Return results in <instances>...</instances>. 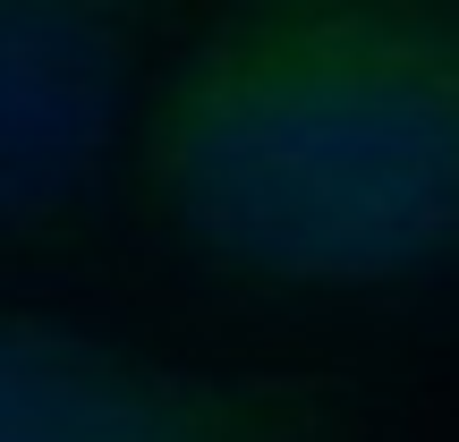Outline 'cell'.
Wrapping results in <instances>:
<instances>
[{"instance_id":"2","label":"cell","mask_w":459,"mask_h":442,"mask_svg":"<svg viewBox=\"0 0 459 442\" xmlns=\"http://www.w3.org/2000/svg\"><path fill=\"white\" fill-rule=\"evenodd\" d=\"M0 442H392L375 392L221 366L0 298Z\"/></svg>"},{"instance_id":"1","label":"cell","mask_w":459,"mask_h":442,"mask_svg":"<svg viewBox=\"0 0 459 442\" xmlns=\"http://www.w3.org/2000/svg\"><path fill=\"white\" fill-rule=\"evenodd\" d=\"M119 196L170 273L238 307L459 298V0H204Z\"/></svg>"},{"instance_id":"3","label":"cell","mask_w":459,"mask_h":442,"mask_svg":"<svg viewBox=\"0 0 459 442\" xmlns=\"http://www.w3.org/2000/svg\"><path fill=\"white\" fill-rule=\"evenodd\" d=\"M204 0H0V247L43 256L111 221L128 136Z\"/></svg>"}]
</instances>
